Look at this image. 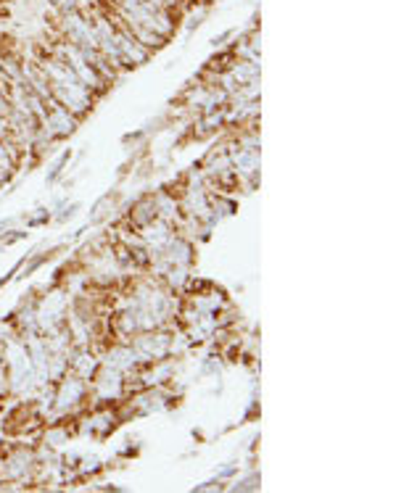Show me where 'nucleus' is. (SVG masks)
Instances as JSON below:
<instances>
[{"instance_id": "1", "label": "nucleus", "mask_w": 396, "mask_h": 493, "mask_svg": "<svg viewBox=\"0 0 396 493\" xmlns=\"http://www.w3.org/2000/svg\"><path fill=\"white\" fill-rule=\"evenodd\" d=\"M51 6H53V11L58 16H64V13H74L82 8V0H51Z\"/></svg>"}]
</instances>
